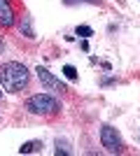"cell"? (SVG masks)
Instances as JSON below:
<instances>
[{
    "mask_svg": "<svg viewBox=\"0 0 140 156\" xmlns=\"http://www.w3.org/2000/svg\"><path fill=\"white\" fill-rule=\"evenodd\" d=\"M28 79H31V72L23 63L19 61H7V63L0 65V86L9 93H16L21 89L28 86Z\"/></svg>",
    "mask_w": 140,
    "mask_h": 156,
    "instance_id": "obj_1",
    "label": "cell"
},
{
    "mask_svg": "<svg viewBox=\"0 0 140 156\" xmlns=\"http://www.w3.org/2000/svg\"><path fill=\"white\" fill-rule=\"evenodd\" d=\"M26 110L33 112V114H40V117H54V114H59L61 105L49 93H35L26 100Z\"/></svg>",
    "mask_w": 140,
    "mask_h": 156,
    "instance_id": "obj_2",
    "label": "cell"
},
{
    "mask_svg": "<svg viewBox=\"0 0 140 156\" xmlns=\"http://www.w3.org/2000/svg\"><path fill=\"white\" fill-rule=\"evenodd\" d=\"M100 144L105 147L107 154H119L121 151V135L117 133V128H112L110 124H105L100 128Z\"/></svg>",
    "mask_w": 140,
    "mask_h": 156,
    "instance_id": "obj_3",
    "label": "cell"
},
{
    "mask_svg": "<svg viewBox=\"0 0 140 156\" xmlns=\"http://www.w3.org/2000/svg\"><path fill=\"white\" fill-rule=\"evenodd\" d=\"M35 72H38V79H40V84L45 86L47 91H56V93L68 91V89H66V84H63V82H61L59 77H54V75H52L49 70H47V68H42V65H40V68H38Z\"/></svg>",
    "mask_w": 140,
    "mask_h": 156,
    "instance_id": "obj_4",
    "label": "cell"
},
{
    "mask_svg": "<svg viewBox=\"0 0 140 156\" xmlns=\"http://www.w3.org/2000/svg\"><path fill=\"white\" fill-rule=\"evenodd\" d=\"M0 26H14V9L9 5V0H0Z\"/></svg>",
    "mask_w": 140,
    "mask_h": 156,
    "instance_id": "obj_5",
    "label": "cell"
},
{
    "mask_svg": "<svg viewBox=\"0 0 140 156\" xmlns=\"http://www.w3.org/2000/svg\"><path fill=\"white\" fill-rule=\"evenodd\" d=\"M19 30H21V35H26L28 40L35 37V30H33V23H31V16H28V14H23V19H21V23H19Z\"/></svg>",
    "mask_w": 140,
    "mask_h": 156,
    "instance_id": "obj_6",
    "label": "cell"
},
{
    "mask_svg": "<svg viewBox=\"0 0 140 156\" xmlns=\"http://www.w3.org/2000/svg\"><path fill=\"white\" fill-rule=\"evenodd\" d=\"M40 147H42L40 140H31V142H26L19 151H21V154H33V151H40Z\"/></svg>",
    "mask_w": 140,
    "mask_h": 156,
    "instance_id": "obj_7",
    "label": "cell"
},
{
    "mask_svg": "<svg viewBox=\"0 0 140 156\" xmlns=\"http://www.w3.org/2000/svg\"><path fill=\"white\" fill-rule=\"evenodd\" d=\"M63 72H66L68 79H77V70H75L73 65H66V68H63Z\"/></svg>",
    "mask_w": 140,
    "mask_h": 156,
    "instance_id": "obj_8",
    "label": "cell"
},
{
    "mask_svg": "<svg viewBox=\"0 0 140 156\" xmlns=\"http://www.w3.org/2000/svg\"><path fill=\"white\" fill-rule=\"evenodd\" d=\"M91 28H89V26H80V28H77V35H82V37H89V35H91Z\"/></svg>",
    "mask_w": 140,
    "mask_h": 156,
    "instance_id": "obj_9",
    "label": "cell"
},
{
    "mask_svg": "<svg viewBox=\"0 0 140 156\" xmlns=\"http://www.w3.org/2000/svg\"><path fill=\"white\" fill-rule=\"evenodd\" d=\"M5 51V37H2V35H0V54Z\"/></svg>",
    "mask_w": 140,
    "mask_h": 156,
    "instance_id": "obj_10",
    "label": "cell"
},
{
    "mask_svg": "<svg viewBox=\"0 0 140 156\" xmlns=\"http://www.w3.org/2000/svg\"><path fill=\"white\" fill-rule=\"evenodd\" d=\"M0 98H2V91H0Z\"/></svg>",
    "mask_w": 140,
    "mask_h": 156,
    "instance_id": "obj_11",
    "label": "cell"
}]
</instances>
